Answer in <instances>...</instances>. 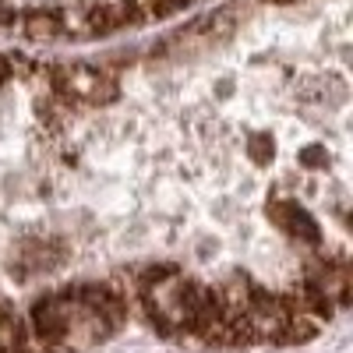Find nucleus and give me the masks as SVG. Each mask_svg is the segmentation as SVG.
<instances>
[{"mask_svg": "<svg viewBox=\"0 0 353 353\" xmlns=\"http://www.w3.org/2000/svg\"><path fill=\"white\" fill-rule=\"evenodd\" d=\"M8 74H11V64H8V61H4V57H0V81H4V78H8Z\"/></svg>", "mask_w": 353, "mask_h": 353, "instance_id": "5", "label": "nucleus"}, {"mask_svg": "<svg viewBox=\"0 0 353 353\" xmlns=\"http://www.w3.org/2000/svg\"><path fill=\"white\" fill-rule=\"evenodd\" d=\"M11 21H18V11L8 8V4H0V25H11Z\"/></svg>", "mask_w": 353, "mask_h": 353, "instance_id": "4", "label": "nucleus"}, {"mask_svg": "<svg viewBox=\"0 0 353 353\" xmlns=\"http://www.w3.org/2000/svg\"><path fill=\"white\" fill-rule=\"evenodd\" d=\"M21 25H25L28 39H57V36H64L61 11H32V14L21 18Z\"/></svg>", "mask_w": 353, "mask_h": 353, "instance_id": "3", "label": "nucleus"}, {"mask_svg": "<svg viewBox=\"0 0 353 353\" xmlns=\"http://www.w3.org/2000/svg\"><path fill=\"white\" fill-rule=\"evenodd\" d=\"M53 88L68 103H110L117 96V78L103 68H57L53 71Z\"/></svg>", "mask_w": 353, "mask_h": 353, "instance_id": "1", "label": "nucleus"}, {"mask_svg": "<svg viewBox=\"0 0 353 353\" xmlns=\"http://www.w3.org/2000/svg\"><path fill=\"white\" fill-rule=\"evenodd\" d=\"M272 216H276V223L279 226H286L293 237H304V241H318V230H314V223L297 209L293 201H276L272 205Z\"/></svg>", "mask_w": 353, "mask_h": 353, "instance_id": "2", "label": "nucleus"}]
</instances>
